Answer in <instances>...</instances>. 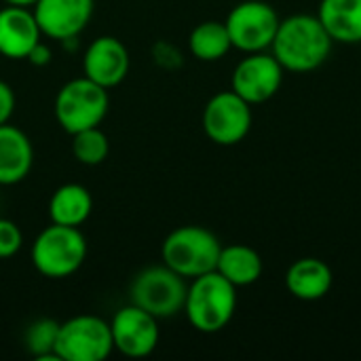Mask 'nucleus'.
Here are the masks:
<instances>
[{
    "mask_svg": "<svg viewBox=\"0 0 361 361\" xmlns=\"http://www.w3.org/2000/svg\"><path fill=\"white\" fill-rule=\"evenodd\" d=\"M110 108L108 89L85 74L68 80L55 97V118L59 127L74 135L89 127H99Z\"/></svg>",
    "mask_w": 361,
    "mask_h": 361,
    "instance_id": "nucleus-5",
    "label": "nucleus"
},
{
    "mask_svg": "<svg viewBox=\"0 0 361 361\" xmlns=\"http://www.w3.org/2000/svg\"><path fill=\"white\" fill-rule=\"evenodd\" d=\"M334 40L317 15L298 13L279 21L271 51L286 72L307 74L328 61Z\"/></svg>",
    "mask_w": 361,
    "mask_h": 361,
    "instance_id": "nucleus-1",
    "label": "nucleus"
},
{
    "mask_svg": "<svg viewBox=\"0 0 361 361\" xmlns=\"http://www.w3.org/2000/svg\"><path fill=\"white\" fill-rule=\"evenodd\" d=\"M95 0H38L32 13L42 36L53 40L76 38L91 21Z\"/></svg>",
    "mask_w": 361,
    "mask_h": 361,
    "instance_id": "nucleus-12",
    "label": "nucleus"
},
{
    "mask_svg": "<svg viewBox=\"0 0 361 361\" xmlns=\"http://www.w3.org/2000/svg\"><path fill=\"white\" fill-rule=\"evenodd\" d=\"M51 59H53V53H51L49 44H44L42 40H40V42L30 51V55H27V61H30L32 66H38V68L51 63Z\"/></svg>",
    "mask_w": 361,
    "mask_h": 361,
    "instance_id": "nucleus-25",
    "label": "nucleus"
},
{
    "mask_svg": "<svg viewBox=\"0 0 361 361\" xmlns=\"http://www.w3.org/2000/svg\"><path fill=\"white\" fill-rule=\"evenodd\" d=\"M129 51L116 36H99L95 38L82 57V72L93 82L104 89H112L121 85L129 74Z\"/></svg>",
    "mask_w": 361,
    "mask_h": 361,
    "instance_id": "nucleus-13",
    "label": "nucleus"
},
{
    "mask_svg": "<svg viewBox=\"0 0 361 361\" xmlns=\"http://www.w3.org/2000/svg\"><path fill=\"white\" fill-rule=\"evenodd\" d=\"M87 260V239L78 226H47L32 245V264L47 279H66Z\"/></svg>",
    "mask_w": 361,
    "mask_h": 361,
    "instance_id": "nucleus-4",
    "label": "nucleus"
},
{
    "mask_svg": "<svg viewBox=\"0 0 361 361\" xmlns=\"http://www.w3.org/2000/svg\"><path fill=\"white\" fill-rule=\"evenodd\" d=\"M40 25L27 6L0 8V55L6 59H27L30 51L40 42Z\"/></svg>",
    "mask_w": 361,
    "mask_h": 361,
    "instance_id": "nucleus-14",
    "label": "nucleus"
},
{
    "mask_svg": "<svg viewBox=\"0 0 361 361\" xmlns=\"http://www.w3.org/2000/svg\"><path fill=\"white\" fill-rule=\"evenodd\" d=\"M93 212V197L82 184L59 186L49 201V218L61 226H82Z\"/></svg>",
    "mask_w": 361,
    "mask_h": 361,
    "instance_id": "nucleus-19",
    "label": "nucleus"
},
{
    "mask_svg": "<svg viewBox=\"0 0 361 361\" xmlns=\"http://www.w3.org/2000/svg\"><path fill=\"white\" fill-rule=\"evenodd\" d=\"M112 343L118 353L125 357H148L161 338L159 319L135 305H127L118 309L110 322Z\"/></svg>",
    "mask_w": 361,
    "mask_h": 361,
    "instance_id": "nucleus-11",
    "label": "nucleus"
},
{
    "mask_svg": "<svg viewBox=\"0 0 361 361\" xmlns=\"http://www.w3.org/2000/svg\"><path fill=\"white\" fill-rule=\"evenodd\" d=\"M15 112V93L11 85L0 80V125L8 123Z\"/></svg>",
    "mask_w": 361,
    "mask_h": 361,
    "instance_id": "nucleus-24",
    "label": "nucleus"
},
{
    "mask_svg": "<svg viewBox=\"0 0 361 361\" xmlns=\"http://www.w3.org/2000/svg\"><path fill=\"white\" fill-rule=\"evenodd\" d=\"M220 250L222 243L209 228L188 224L165 237L161 245V260L184 279H195L216 271Z\"/></svg>",
    "mask_w": 361,
    "mask_h": 361,
    "instance_id": "nucleus-3",
    "label": "nucleus"
},
{
    "mask_svg": "<svg viewBox=\"0 0 361 361\" xmlns=\"http://www.w3.org/2000/svg\"><path fill=\"white\" fill-rule=\"evenodd\" d=\"M237 288L218 271L190 279L184 313L190 326L203 334L222 332L235 317Z\"/></svg>",
    "mask_w": 361,
    "mask_h": 361,
    "instance_id": "nucleus-2",
    "label": "nucleus"
},
{
    "mask_svg": "<svg viewBox=\"0 0 361 361\" xmlns=\"http://www.w3.org/2000/svg\"><path fill=\"white\" fill-rule=\"evenodd\" d=\"M334 283L332 269L319 258H300L286 273L288 292L305 302L322 300L330 294Z\"/></svg>",
    "mask_w": 361,
    "mask_h": 361,
    "instance_id": "nucleus-16",
    "label": "nucleus"
},
{
    "mask_svg": "<svg viewBox=\"0 0 361 361\" xmlns=\"http://www.w3.org/2000/svg\"><path fill=\"white\" fill-rule=\"evenodd\" d=\"M108 152H110V142L99 127H89L72 135V154L82 165L89 167L102 165Z\"/></svg>",
    "mask_w": 361,
    "mask_h": 361,
    "instance_id": "nucleus-21",
    "label": "nucleus"
},
{
    "mask_svg": "<svg viewBox=\"0 0 361 361\" xmlns=\"http://www.w3.org/2000/svg\"><path fill=\"white\" fill-rule=\"evenodd\" d=\"M277 11L262 0H243L233 6L226 17V30L233 42V49L243 53H260L271 49L277 27H279Z\"/></svg>",
    "mask_w": 361,
    "mask_h": 361,
    "instance_id": "nucleus-8",
    "label": "nucleus"
},
{
    "mask_svg": "<svg viewBox=\"0 0 361 361\" xmlns=\"http://www.w3.org/2000/svg\"><path fill=\"white\" fill-rule=\"evenodd\" d=\"M57 332H59V324L53 319L34 322L25 332V349L30 351V355L40 361H59V357L55 355Z\"/></svg>",
    "mask_w": 361,
    "mask_h": 361,
    "instance_id": "nucleus-22",
    "label": "nucleus"
},
{
    "mask_svg": "<svg viewBox=\"0 0 361 361\" xmlns=\"http://www.w3.org/2000/svg\"><path fill=\"white\" fill-rule=\"evenodd\" d=\"M317 19L334 42H361V0H322Z\"/></svg>",
    "mask_w": 361,
    "mask_h": 361,
    "instance_id": "nucleus-17",
    "label": "nucleus"
},
{
    "mask_svg": "<svg viewBox=\"0 0 361 361\" xmlns=\"http://www.w3.org/2000/svg\"><path fill=\"white\" fill-rule=\"evenodd\" d=\"M34 165V148L30 137L4 123L0 125V186H13L27 178Z\"/></svg>",
    "mask_w": 361,
    "mask_h": 361,
    "instance_id": "nucleus-15",
    "label": "nucleus"
},
{
    "mask_svg": "<svg viewBox=\"0 0 361 361\" xmlns=\"http://www.w3.org/2000/svg\"><path fill=\"white\" fill-rule=\"evenodd\" d=\"M186 292V279L161 264L148 267L133 277L129 286V300L157 319H167L184 311Z\"/></svg>",
    "mask_w": 361,
    "mask_h": 361,
    "instance_id": "nucleus-6",
    "label": "nucleus"
},
{
    "mask_svg": "<svg viewBox=\"0 0 361 361\" xmlns=\"http://www.w3.org/2000/svg\"><path fill=\"white\" fill-rule=\"evenodd\" d=\"M23 245V235L13 220L0 218V260L15 256Z\"/></svg>",
    "mask_w": 361,
    "mask_h": 361,
    "instance_id": "nucleus-23",
    "label": "nucleus"
},
{
    "mask_svg": "<svg viewBox=\"0 0 361 361\" xmlns=\"http://www.w3.org/2000/svg\"><path fill=\"white\" fill-rule=\"evenodd\" d=\"M112 351L110 322L97 315H76L59 324L55 343L59 361H104Z\"/></svg>",
    "mask_w": 361,
    "mask_h": 361,
    "instance_id": "nucleus-7",
    "label": "nucleus"
},
{
    "mask_svg": "<svg viewBox=\"0 0 361 361\" xmlns=\"http://www.w3.org/2000/svg\"><path fill=\"white\" fill-rule=\"evenodd\" d=\"M6 4H13V6H27V8H32L38 0H4Z\"/></svg>",
    "mask_w": 361,
    "mask_h": 361,
    "instance_id": "nucleus-26",
    "label": "nucleus"
},
{
    "mask_svg": "<svg viewBox=\"0 0 361 361\" xmlns=\"http://www.w3.org/2000/svg\"><path fill=\"white\" fill-rule=\"evenodd\" d=\"M252 123V104L233 89L216 93L203 108V131L218 146H235L243 142Z\"/></svg>",
    "mask_w": 361,
    "mask_h": 361,
    "instance_id": "nucleus-9",
    "label": "nucleus"
},
{
    "mask_svg": "<svg viewBox=\"0 0 361 361\" xmlns=\"http://www.w3.org/2000/svg\"><path fill=\"white\" fill-rule=\"evenodd\" d=\"M283 74L286 70L273 53H245V57L233 70L231 89L252 106L264 104L279 93Z\"/></svg>",
    "mask_w": 361,
    "mask_h": 361,
    "instance_id": "nucleus-10",
    "label": "nucleus"
},
{
    "mask_svg": "<svg viewBox=\"0 0 361 361\" xmlns=\"http://www.w3.org/2000/svg\"><path fill=\"white\" fill-rule=\"evenodd\" d=\"M216 271L224 279H228L235 288H247L262 277L264 262L254 247L243 243H233L220 250Z\"/></svg>",
    "mask_w": 361,
    "mask_h": 361,
    "instance_id": "nucleus-18",
    "label": "nucleus"
},
{
    "mask_svg": "<svg viewBox=\"0 0 361 361\" xmlns=\"http://www.w3.org/2000/svg\"><path fill=\"white\" fill-rule=\"evenodd\" d=\"M188 49L195 59L199 61H218L231 49V36L224 21H203L199 23L188 36Z\"/></svg>",
    "mask_w": 361,
    "mask_h": 361,
    "instance_id": "nucleus-20",
    "label": "nucleus"
}]
</instances>
